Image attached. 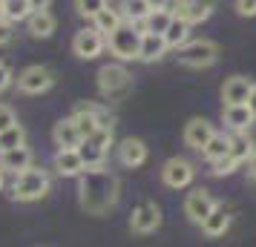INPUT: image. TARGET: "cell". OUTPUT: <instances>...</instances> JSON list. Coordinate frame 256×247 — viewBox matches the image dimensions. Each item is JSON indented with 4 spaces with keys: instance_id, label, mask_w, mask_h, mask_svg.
Segmentation results:
<instances>
[{
    "instance_id": "33",
    "label": "cell",
    "mask_w": 256,
    "mask_h": 247,
    "mask_svg": "<svg viewBox=\"0 0 256 247\" xmlns=\"http://www.w3.org/2000/svg\"><path fill=\"white\" fill-rule=\"evenodd\" d=\"M18 124V115H14V109L9 104H0V132L9 130V127H14Z\"/></svg>"
},
{
    "instance_id": "38",
    "label": "cell",
    "mask_w": 256,
    "mask_h": 247,
    "mask_svg": "<svg viewBox=\"0 0 256 247\" xmlns=\"http://www.w3.org/2000/svg\"><path fill=\"white\" fill-rule=\"evenodd\" d=\"M248 106H250V112H254V118H256V86H254V92H250V101H248Z\"/></svg>"
},
{
    "instance_id": "3",
    "label": "cell",
    "mask_w": 256,
    "mask_h": 247,
    "mask_svg": "<svg viewBox=\"0 0 256 247\" xmlns=\"http://www.w3.org/2000/svg\"><path fill=\"white\" fill-rule=\"evenodd\" d=\"M52 181H49V173L40 170V167H29L26 173L14 176L12 184V199L14 201H40L49 193Z\"/></svg>"
},
{
    "instance_id": "30",
    "label": "cell",
    "mask_w": 256,
    "mask_h": 247,
    "mask_svg": "<svg viewBox=\"0 0 256 247\" xmlns=\"http://www.w3.org/2000/svg\"><path fill=\"white\" fill-rule=\"evenodd\" d=\"M26 144V132L20 124H14L9 130L0 132V153H6V150H14V147H24Z\"/></svg>"
},
{
    "instance_id": "1",
    "label": "cell",
    "mask_w": 256,
    "mask_h": 247,
    "mask_svg": "<svg viewBox=\"0 0 256 247\" xmlns=\"http://www.w3.org/2000/svg\"><path fill=\"white\" fill-rule=\"evenodd\" d=\"M81 184H78V201L81 207L90 216H104L116 207L118 193H121V184H118V176L110 173L106 167H90L84 170Z\"/></svg>"
},
{
    "instance_id": "6",
    "label": "cell",
    "mask_w": 256,
    "mask_h": 247,
    "mask_svg": "<svg viewBox=\"0 0 256 247\" xmlns=\"http://www.w3.org/2000/svg\"><path fill=\"white\" fill-rule=\"evenodd\" d=\"M112 144V130H98L95 135L84 138L81 147H78V155H81L84 167H104V158H106V150Z\"/></svg>"
},
{
    "instance_id": "39",
    "label": "cell",
    "mask_w": 256,
    "mask_h": 247,
    "mask_svg": "<svg viewBox=\"0 0 256 247\" xmlns=\"http://www.w3.org/2000/svg\"><path fill=\"white\" fill-rule=\"evenodd\" d=\"M147 3H150V9H164L167 0H147Z\"/></svg>"
},
{
    "instance_id": "24",
    "label": "cell",
    "mask_w": 256,
    "mask_h": 247,
    "mask_svg": "<svg viewBox=\"0 0 256 247\" xmlns=\"http://www.w3.org/2000/svg\"><path fill=\"white\" fill-rule=\"evenodd\" d=\"M26 29H29V35L32 37H49L52 32H55V14L49 12H32L29 14V20H26Z\"/></svg>"
},
{
    "instance_id": "21",
    "label": "cell",
    "mask_w": 256,
    "mask_h": 247,
    "mask_svg": "<svg viewBox=\"0 0 256 247\" xmlns=\"http://www.w3.org/2000/svg\"><path fill=\"white\" fill-rule=\"evenodd\" d=\"M198 227H202V233H204V236L219 239V236H224V233H228V227H230V213L224 210V207H216V210L210 213Z\"/></svg>"
},
{
    "instance_id": "44",
    "label": "cell",
    "mask_w": 256,
    "mask_h": 247,
    "mask_svg": "<svg viewBox=\"0 0 256 247\" xmlns=\"http://www.w3.org/2000/svg\"><path fill=\"white\" fill-rule=\"evenodd\" d=\"M0 3H3V0H0Z\"/></svg>"
},
{
    "instance_id": "7",
    "label": "cell",
    "mask_w": 256,
    "mask_h": 247,
    "mask_svg": "<svg viewBox=\"0 0 256 247\" xmlns=\"http://www.w3.org/2000/svg\"><path fill=\"white\" fill-rule=\"evenodd\" d=\"M104 49H106V35H101L95 26H84V29H78L75 37H72V52L81 60L98 58Z\"/></svg>"
},
{
    "instance_id": "5",
    "label": "cell",
    "mask_w": 256,
    "mask_h": 247,
    "mask_svg": "<svg viewBox=\"0 0 256 247\" xmlns=\"http://www.w3.org/2000/svg\"><path fill=\"white\" fill-rule=\"evenodd\" d=\"M219 60V43L216 40H190L178 49V63L190 69H208Z\"/></svg>"
},
{
    "instance_id": "23",
    "label": "cell",
    "mask_w": 256,
    "mask_h": 247,
    "mask_svg": "<svg viewBox=\"0 0 256 247\" xmlns=\"http://www.w3.org/2000/svg\"><path fill=\"white\" fill-rule=\"evenodd\" d=\"M256 153L254 141H250V135L248 132H233L230 135V150H228V155H230L236 164H244V161H250Z\"/></svg>"
},
{
    "instance_id": "18",
    "label": "cell",
    "mask_w": 256,
    "mask_h": 247,
    "mask_svg": "<svg viewBox=\"0 0 256 247\" xmlns=\"http://www.w3.org/2000/svg\"><path fill=\"white\" fill-rule=\"evenodd\" d=\"M118 161L124 167H141L147 161V144L141 138H124L118 144Z\"/></svg>"
},
{
    "instance_id": "17",
    "label": "cell",
    "mask_w": 256,
    "mask_h": 247,
    "mask_svg": "<svg viewBox=\"0 0 256 247\" xmlns=\"http://www.w3.org/2000/svg\"><path fill=\"white\" fill-rule=\"evenodd\" d=\"M213 9H216V0H190V3L178 6V12L173 17H182V20H187V23L193 26V23L208 20L210 14H213Z\"/></svg>"
},
{
    "instance_id": "34",
    "label": "cell",
    "mask_w": 256,
    "mask_h": 247,
    "mask_svg": "<svg viewBox=\"0 0 256 247\" xmlns=\"http://www.w3.org/2000/svg\"><path fill=\"white\" fill-rule=\"evenodd\" d=\"M14 75H12V66L6 63V60H0V92H6L9 86H12Z\"/></svg>"
},
{
    "instance_id": "20",
    "label": "cell",
    "mask_w": 256,
    "mask_h": 247,
    "mask_svg": "<svg viewBox=\"0 0 256 247\" xmlns=\"http://www.w3.org/2000/svg\"><path fill=\"white\" fill-rule=\"evenodd\" d=\"M55 170H58L60 176L75 178V176H81L86 167H84L78 150H58V153H55Z\"/></svg>"
},
{
    "instance_id": "12",
    "label": "cell",
    "mask_w": 256,
    "mask_h": 247,
    "mask_svg": "<svg viewBox=\"0 0 256 247\" xmlns=\"http://www.w3.org/2000/svg\"><path fill=\"white\" fill-rule=\"evenodd\" d=\"M254 86L256 83L250 81V78H244V75H233V78H228L224 86H222V101H224V106L248 104V101H250V92H254Z\"/></svg>"
},
{
    "instance_id": "40",
    "label": "cell",
    "mask_w": 256,
    "mask_h": 247,
    "mask_svg": "<svg viewBox=\"0 0 256 247\" xmlns=\"http://www.w3.org/2000/svg\"><path fill=\"white\" fill-rule=\"evenodd\" d=\"M250 178L256 181V153H254V158H250Z\"/></svg>"
},
{
    "instance_id": "26",
    "label": "cell",
    "mask_w": 256,
    "mask_h": 247,
    "mask_svg": "<svg viewBox=\"0 0 256 247\" xmlns=\"http://www.w3.org/2000/svg\"><path fill=\"white\" fill-rule=\"evenodd\" d=\"M164 40H167L170 49H182L184 43H190V23L182 20V17H173V23L164 32Z\"/></svg>"
},
{
    "instance_id": "27",
    "label": "cell",
    "mask_w": 256,
    "mask_h": 247,
    "mask_svg": "<svg viewBox=\"0 0 256 247\" xmlns=\"http://www.w3.org/2000/svg\"><path fill=\"white\" fill-rule=\"evenodd\" d=\"M228 150H230V135H224V132H216V135H213V138L208 141V147L202 150V155H204L210 164H213V161L224 158V155H228Z\"/></svg>"
},
{
    "instance_id": "31",
    "label": "cell",
    "mask_w": 256,
    "mask_h": 247,
    "mask_svg": "<svg viewBox=\"0 0 256 247\" xmlns=\"http://www.w3.org/2000/svg\"><path fill=\"white\" fill-rule=\"evenodd\" d=\"M106 6H110V0H75V12L86 20H95Z\"/></svg>"
},
{
    "instance_id": "22",
    "label": "cell",
    "mask_w": 256,
    "mask_h": 247,
    "mask_svg": "<svg viewBox=\"0 0 256 247\" xmlns=\"http://www.w3.org/2000/svg\"><path fill=\"white\" fill-rule=\"evenodd\" d=\"M173 23V14L167 12V9H152L141 23H136V29H138L141 35L144 32H152V35H164L167 32V26Z\"/></svg>"
},
{
    "instance_id": "32",
    "label": "cell",
    "mask_w": 256,
    "mask_h": 247,
    "mask_svg": "<svg viewBox=\"0 0 256 247\" xmlns=\"http://www.w3.org/2000/svg\"><path fill=\"white\" fill-rule=\"evenodd\" d=\"M210 167H213V176H219V178H222V176H230V173H233V170H236L239 164L233 161L230 155H224V158H219V161H213Z\"/></svg>"
},
{
    "instance_id": "15",
    "label": "cell",
    "mask_w": 256,
    "mask_h": 247,
    "mask_svg": "<svg viewBox=\"0 0 256 247\" xmlns=\"http://www.w3.org/2000/svg\"><path fill=\"white\" fill-rule=\"evenodd\" d=\"M222 118H224V127H228L230 132H248L250 130V124L256 121L248 104L224 106V109H222Z\"/></svg>"
},
{
    "instance_id": "42",
    "label": "cell",
    "mask_w": 256,
    "mask_h": 247,
    "mask_svg": "<svg viewBox=\"0 0 256 247\" xmlns=\"http://www.w3.org/2000/svg\"><path fill=\"white\" fill-rule=\"evenodd\" d=\"M3 20H6V14H3V3H0V23H3Z\"/></svg>"
},
{
    "instance_id": "13",
    "label": "cell",
    "mask_w": 256,
    "mask_h": 247,
    "mask_svg": "<svg viewBox=\"0 0 256 247\" xmlns=\"http://www.w3.org/2000/svg\"><path fill=\"white\" fill-rule=\"evenodd\" d=\"M216 135V127L210 124L208 118H190L184 127V144L190 147V150H204L208 147V141Z\"/></svg>"
},
{
    "instance_id": "16",
    "label": "cell",
    "mask_w": 256,
    "mask_h": 247,
    "mask_svg": "<svg viewBox=\"0 0 256 247\" xmlns=\"http://www.w3.org/2000/svg\"><path fill=\"white\" fill-rule=\"evenodd\" d=\"M52 138H55V144H58V150H78V147H81V141H84L81 132H78V124L72 121V115L55 124Z\"/></svg>"
},
{
    "instance_id": "28",
    "label": "cell",
    "mask_w": 256,
    "mask_h": 247,
    "mask_svg": "<svg viewBox=\"0 0 256 247\" xmlns=\"http://www.w3.org/2000/svg\"><path fill=\"white\" fill-rule=\"evenodd\" d=\"M118 9H121V14L127 17L130 23H141V20L152 12L147 0H121V6H118Z\"/></svg>"
},
{
    "instance_id": "9",
    "label": "cell",
    "mask_w": 256,
    "mask_h": 247,
    "mask_svg": "<svg viewBox=\"0 0 256 247\" xmlns=\"http://www.w3.org/2000/svg\"><path fill=\"white\" fill-rule=\"evenodd\" d=\"M216 207H219V201L213 199V193H210V190H204V187L187 193V199H184V216L193 224H202L210 213L216 210Z\"/></svg>"
},
{
    "instance_id": "10",
    "label": "cell",
    "mask_w": 256,
    "mask_h": 247,
    "mask_svg": "<svg viewBox=\"0 0 256 247\" xmlns=\"http://www.w3.org/2000/svg\"><path fill=\"white\" fill-rule=\"evenodd\" d=\"M162 227V207L152 204V201H144L138 204L132 216H130V230L138 236H147V233H156Z\"/></svg>"
},
{
    "instance_id": "25",
    "label": "cell",
    "mask_w": 256,
    "mask_h": 247,
    "mask_svg": "<svg viewBox=\"0 0 256 247\" xmlns=\"http://www.w3.org/2000/svg\"><path fill=\"white\" fill-rule=\"evenodd\" d=\"M121 23H124V14H121V9H118V6H112V3H110L104 12H101V14L92 20V26L101 32V35H106V37L112 35V32H116Z\"/></svg>"
},
{
    "instance_id": "43",
    "label": "cell",
    "mask_w": 256,
    "mask_h": 247,
    "mask_svg": "<svg viewBox=\"0 0 256 247\" xmlns=\"http://www.w3.org/2000/svg\"><path fill=\"white\" fill-rule=\"evenodd\" d=\"M182 3H190V0H182Z\"/></svg>"
},
{
    "instance_id": "2",
    "label": "cell",
    "mask_w": 256,
    "mask_h": 247,
    "mask_svg": "<svg viewBox=\"0 0 256 247\" xmlns=\"http://www.w3.org/2000/svg\"><path fill=\"white\" fill-rule=\"evenodd\" d=\"M132 89V75L130 69L118 60V63H104L98 69V92L104 95L106 101H121L127 98Z\"/></svg>"
},
{
    "instance_id": "36",
    "label": "cell",
    "mask_w": 256,
    "mask_h": 247,
    "mask_svg": "<svg viewBox=\"0 0 256 247\" xmlns=\"http://www.w3.org/2000/svg\"><path fill=\"white\" fill-rule=\"evenodd\" d=\"M12 23H9V20H3V23H0V46H6V43H9V40H12Z\"/></svg>"
},
{
    "instance_id": "4",
    "label": "cell",
    "mask_w": 256,
    "mask_h": 247,
    "mask_svg": "<svg viewBox=\"0 0 256 247\" xmlns=\"http://www.w3.org/2000/svg\"><path fill=\"white\" fill-rule=\"evenodd\" d=\"M106 46H110V52H112L121 63H127V60H138L141 32L136 29V23H121L112 35L106 37Z\"/></svg>"
},
{
    "instance_id": "29",
    "label": "cell",
    "mask_w": 256,
    "mask_h": 247,
    "mask_svg": "<svg viewBox=\"0 0 256 247\" xmlns=\"http://www.w3.org/2000/svg\"><path fill=\"white\" fill-rule=\"evenodd\" d=\"M3 14L9 23H20V20H29L32 6H29V0H3Z\"/></svg>"
},
{
    "instance_id": "8",
    "label": "cell",
    "mask_w": 256,
    "mask_h": 247,
    "mask_svg": "<svg viewBox=\"0 0 256 247\" xmlns=\"http://www.w3.org/2000/svg\"><path fill=\"white\" fill-rule=\"evenodd\" d=\"M52 83H55V72L46 69V66H40V63H35V66H26L20 75H18V89L26 95H44L52 89Z\"/></svg>"
},
{
    "instance_id": "41",
    "label": "cell",
    "mask_w": 256,
    "mask_h": 247,
    "mask_svg": "<svg viewBox=\"0 0 256 247\" xmlns=\"http://www.w3.org/2000/svg\"><path fill=\"white\" fill-rule=\"evenodd\" d=\"M3 176H6V173H3V170H0V190H3V184H6V178H3Z\"/></svg>"
},
{
    "instance_id": "35",
    "label": "cell",
    "mask_w": 256,
    "mask_h": 247,
    "mask_svg": "<svg viewBox=\"0 0 256 247\" xmlns=\"http://www.w3.org/2000/svg\"><path fill=\"white\" fill-rule=\"evenodd\" d=\"M236 12L242 17H254L256 14V0H236Z\"/></svg>"
},
{
    "instance_id": "19",
    "label": "cell",
    "mask_w": 256,
    "mask_h": 247,
    "mask_svg": "<svg viewBox=\"0 0 256 247\" xmlns=\"http://www.w3.org/2000/svg\"><path fill=\"white\" fill-rule=\"evenodd\" d=\"M167 40L164 35H152V32H144L141 35V52H138V60L144 63H152V60H162L167 55Z\"/></svg>"
},
{
    "instance_id": "37",
    "label": "cell",
    "mask_w": 256,
    "mask_h": 247,
    "mask_svg": "<svg viewBox=\"0 0 256 247\" xmlns=\"http://www.w3.org/2000/svg\"><path fill=\"white\" fill-rule=\"evenodd\" d=\"M49 3H52V0H29L32 12H46V9H49Z\"/></svg>"
},
{
    "instance_id": "11",
    "label": "cell",
    "mask_w": 256,
    "mask_h": 247,
    "mask_svg": "<svg viewBox=\"0 0 256 247\" xmlns=\"http://www.w3.org/2000/svg\"><path fill=\"white\" fill-rule=\"evenodd\" d=\"M193 178H196V170H193V164H190L187 158H170V161L162 167V181L170 190L190 187V184H193Z\"/></svg>"
},
{
    "instance_id": "14",
    "label": "cell",
    "mask_w": 256,
    "mask_h": 247,
    "mask_svg": "<svg viewBox=\"0 0 256 247\" xmlns=\"http://www.w3.org/2000/svg\"><path fill=\"white\" fill-rule=\"evenodd\" d=\"M32 167V150L29 147H14V150H6L0 153V170L3 173H12V176H20Z\"/></svg>"
}]
</instances>
